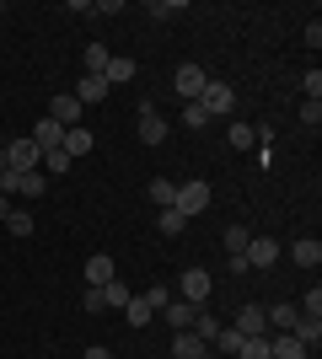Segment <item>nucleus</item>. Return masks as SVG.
Wrapping results in <instances>:
<instances>
[{"instance_id":"33","label":"nucleus","mask_w":322,"mask_h":359,"mask_svg":"<svg viewBox=\"0 0 322 359\" xmlns=\"http://www.w3.org/2000/svg\"><path fill=\"white\" fill-rule=\"evenodd\" d=\"M236 359H269V338H247V344L236 348Z\"/></svg>"},{"instance_id":"17","label":"nucleus","mask_w":322,"mask_h":359,"mask_svg":"<svg viewBox=\"0 0 322 359\" xmlns=\"http://www.w3.org/2000/svg\"><path fill=\"white\" fill-rule=\"evenodd\" d=\"M290 257L301 263V269H317V263H322V241H317V236H301V241L290 247Z\"/></svg>"},{"instance_id":"20","label":"nucleus","mask_w":322,"mask_h":359,"mask_svg":"<svg viewBox=\"0 0 322 359\" xmlns=\"http://www.w3.org/2000/svg\"><path fill=\"white\" fill-rule=\"evenodd\" d=\"M295 338H301V344H307V348H317L322 344V316H295Z\"/></svg>"},{"instance_id":"19","label":"nucleus","mask_w":322,"mask_h":359,"mask_svg":"<svg viewBox=\"0 0 322 359\" xmlns=\"http://www.w3.org/2000/svg\"><path fill=\"white\" fill-rule=\"evenodd\" d=\"M145 194H151L156 210H172V198H177V182H172V177H151V188H145Z\"/></svg>"},{"instance_id":"23","label":"nucleus","mask_w":322,"mask_h":359,"mask_svg":"<svg viewBox=\"0 0 322 359\" xmlns=\"http://www.w3.org/2000/svg\"><path fill=\"white\" fill-rule=\"evenodd\" d=\"M123 322H129V327H145V322H156V311H151L140 295H129V306H123Z\"/></svg>"},{"instance_id":"8","label":"nucleus","mask_w":322,"mask_h":359,"mask_svg":"<svg viewBox=\"0 0 322 359\" xmlns=\"http://www.w3.org/2000/svg\"><path fill=\"white\" fill-rule=\"evenodd\" d=\"M210 290H215V279L204 269H188L183 273V295L177 300H188V306H204V300H210Z\"/></svg>"},{"instance_id":"35","label":"nucleus","mask_w":322,"mask_h":359,"mask_svg":"<svg viewBox=\"0 0 322 359\" xmlns=\"http://www.w3.org/2000/svg\"><path fill=\"white\" fill-rule=\"evenodd\" d=\"M295 311H301V316H322V290L311 285V290H307V300H301V306H295Z\"/></svg>"},{"instance_id":"32","label":"nucleus","mask_w":322,"mask_h":359,"mask_svg":"<svg viewBox=\"0 0 322 359\" xmlns=\"http://www.w3.org/2000/svg\"><path fill=\"white\" fill-rule=\"evenodd\" d=\"M204 123H210V113L199 102H183V129H204Z\"/></svg>"},{"instance_id":"1","label":"nucleus","mask_w":322,"mask_h":359,"mask_svg":"<svg viewBox=\"0 0 322 359\" xmlns=\"http://www.w3.org/2000/svg\"><path fill=\"white\" fill-rule=\"evenodd\" d=\"M172 210L183 215V220L204 215V210H210V182H183V188H177V198H172Z\"/></svg>"},{"instance_id":"22","label":"nucleus","mask_w":322,"mask_h":359,"mask_svg":"<svg viewBox=\"0 0 322 359\" xmlns=\"http://www.w3.org/2000/svg\"><path fill=\"white\" fill-rule=\"evenodd\" d=\"M102 81H107V86H123V81H135V60H119V54H113V60H107V70H102Z\"/></svg>"},{"instance_id":"16","label":"nucleus","mask_w":322,"mask_h":359,"mask_svg":"<svg viewBox=\"0 0 322 359\" xmlns=\"http://www.w3.org/2000/svg\"><path fill=\"white\" fill-rule=\"evenodd\" d=\"M65 156L76 161V156H86V150H97V140H92V129H65Z\"/></svg>"},{"instance_id":"29","label":"nucleus","mask_w":322,"mask_h":359,"mask_svg":"<svg viewBox=\"0 0 322 359\" xmlns=\"http://www.w3.org/2000/svg\"><path fill=\"white\" fill-rule=\"evenodd\" d=\"M242 344H247V338H242L236 327H220V332H215V348H220V354H236Z\"/></svg>"},{"instance_id":"26","label":"nucleus","mask_w":322,"mask_h":359,"mask_svg":"<svg viewBox=\"0 0 322 359\" xmlns=\"http://www.w3.org/2000/svg\"><path fill=\"white\" fill-rule=\"evenodd\" d=\"M6 231H11V236H32V231H38V220H32L27 210H11V215H6Z\"/></svg>"},{"instance_id":"11","label":"nucleus","mask_w":322,"mask_h":359,"mask_svg":"<svg viewBox=\"0 0 322 359\" xmlns=\"http://www.w3.org/2000/svg\"><path fill=\"white\" fill-rule=\"evenodd\" d=\"M204 354H210V344H204L194 327H188V332H172V359H204Z\"/></svg>"},{"instance_id":"36","label":"nucleus","mask_w":322,"mask_h":359,"mask_svg":"<svg viewBox=\"0 0 322 359\" xmlns=\"http://www.w3.org/2000/svg\"><path fill=\"white\" fill-rule=\"evenodd\" d=\"M177 11H183V0H156V6H151V16H156V22H172Z\"/></svg>"},{"instance_id":"21","label":"nucleus","mask_w":322,"mask_h":359,"mask_svg":"<svg viewBox=\"0 0 322 359\" xmlns=\"http://www.w3.org/2000/svg\"><path fill=\"white\" fill-rule=\"evenodd\" d=\"M123 306H129V285H123V279H107L102 285V311H123Z\"/></svg>"},{"instance_id":"4","label":"nucleus","mask_w":322,"mask_h":359,"mask_svg":"<svg viewBox=\"0 0 322 359\" xmlns=\"http://www.w3.org/2000/svg\"><path fill=\"white\" fill-rule=\"evenodd\" d=\"M199 311H204V306H188V300H177V295H172V300H167V306H161V311H156V316H161V322H167L172 332H188V327H194V316H199Z\"/></svg>"},{"instance_id":"34","label":"nucleus","mask_w":322,"mask_h":359,"mask_svg":"<svg viewBox=\"0 0 322 359\" xmlns=\"http://www.w3.org/2000/svg\"><path fill=\"white\" fill-rule=\"evenodd\" d=\"M140 300H145L151 311H161V306H167V300H172V290H167V285H151V290H145V295H140Z\"/></svg>"},{"instance_id":"9","label":"nucleus","mask_w":322,"mask_h":359,"mask_svg":"<svg viewBox=\"0 0 322 359\" xmlns=\"http://www.w3.org/2000/svg\"><path fill=\"white\" fill-rule=\"evenodd\" d=\"M231 327L242 332V338H269V316H263V306H242Z\"/></svg>"},{"instance_id":"6","label":"nucleus","mask_w":322,"mask_h":359,"mask_svg":"<svg viewBox=\"0 0 322 359\" xmlns=\"http://www.w3.org/2000/svg\"><path fill=\"white\" fill-rule=\"evenodd\" d=\"M242 257H247V269H274V263H279V241L274 236H253Z\"/></svg>"},{"instance_id":"41","label":"nucleus","mask_w":322,"mask_h":359,"mask_svg":"<svg viewBox=\"0 0 322 359\" xmlns=\"http://www.w3.org/2000/svg\"><path fill=\"white\" fill-rule=\"evenodd\" d=\"M6 215H11V194H0V220H6Z\"/></svg>"},{"instance_id":"18","label":"nucleus","mask_w":322,"mask_h":359,"mask_svg":"<svg viewBox=\"0 0 322 359\" xmlns=\"http://www.w3.org/2000/svg\"><path fill=\"white\" fill-rule=\"evenodd\" d=\"M263 316H269V327L290 332V327H295V316H301V311H295L290 300H279V306H263Z\"/></svg>"},{"instance_id":"39","label":"nucleus","mask_w":322,"mask_h":359,"mask_svg":"<svg viewBox=\"0 0 322 359\" xmlns=\"http://www.w3.org/2000/svg\"><path fill=\"white\" fill-rule=\"evenodd\" d=\"M307 97H311V102L322 97V70H307Z\"/></svg>"},{"instance_id":"28","label":"nucleus","mask_w":322,"mask_h":359,"mask_svg":"<svg viewBox=\"0 0 322 359\" xmlns=\"http://www.w3.org/2000/svg\"><path fill=\"white\" fill-rule=\"evenodd\" d=\"M81 60H86V75H102V70H107V60H113V54H107L102 43H92V48H86V54H81Z\"/></svg>"},{"instance_id":"3","label":"nucleus","mask_w":322,"mask_h":359,"mask_svg":"<svg viewBox=\"0 0 322 359\" xmlns=\"http://www.w3.org/2000/svg\"><path fill=\"white\" fill-rule=\"evenodd\" d=\"M6 166H11V172H38V166H43V150L32 145V140H11V145H6Z\"/></svg>"},{"instance_id":"31","label":"nucleus","mask_w":322,"mask_h":359,"mask_svg":"<svg viewBox=\"0 0 322 359\" xmlns=\"http://www.w3.org/2000/svg\"><path fill=\"white\" fill-rule=\"evenodd\" d=\"M156 225H161V236H177V231H183V215H177V210H161V215H156Z\"/></svg>"},{"instance_id":"15","label":"nucleus","mask_w":322,"mask_h":359,"mask_svg":"<svg viewBox=\"0 0 322 359\" xmlns=\"http://www.w3.org/2000/svg\"><path fill=\"white\" fill-rule=\"evenodd\" d=\"M311 348L301 344V338H295V332H279L274 344H269V359H307Z\"/></svg>"},{"instance_id":"30","label":"nucleus","mask_w":322,"mask_h":359,"mask_svg":"<svg viewBox=\"0 0 322 359\" xmlns=\"http://www.w3.org/2000/svg\"><path fill=\"white\" fill-rule=\"evenodd\" d=\"M194 332H199L204 344H215V332H220V316H210V311H199V316H194Z\"/></svg>"},{"instance_id":"25","label":"nucleus","mask_w":322,"mask_h":359,"mask_svg":"<svg viewBox=\"0 0 322 359\" xmlns=\"http://www.w3.org/2000/svg\"><path fill=\"white\" fill-rule=\"evenodd\" d=\"M247 241H253V231H247V225H226V252H231V257H242Z\"/></svg>"},{"instance_id":"7","label":"nucleus","mask_w":322,"mask_h":359,"mask_svg":"<svg viewBox=\"0 0 322 359\" xmlns=\"http://www.w3.org/2000/svg\"><path fill=\"white\" fill-rule=\"evenodd\" d=\"M161 140H167V118L151 102H140V145H161Z\"/></svg>"},{"instance_id":"40","label":"nucleus","mask_w":322,"mask_h":359,"mask_svg":"<svg viewBox=\"0 0 322 359\" xmlns=\"http://www.w3.org/2000/svg\"><path fill=\"white\" fill-rule=\"evenodd\" d=\"M86 359H113V354H107L102 344H92V348H86Z\"/></svg>"},{"instance_id":"42","label":"nucleus","mask_w":322,"mask_h":359,"mask_svg":"<svg viewBox=\"0 0 322 359\" xmlns=\"http://www.w3.org/2000/svg\"><path fill=\"white\" fill-rule=\"evenodd\" d=\"M0 177H6V145H0Z\"/></svg>"},{"instance_id":"24","label":"nucleus","mask_w":322,"mask_h":359,"mask_svg":"<svg viewBox=\"0 0 322 359\" xmlns=\"http://www.w3.org/2000/svg\"><path fill=\"white\" fill-rule=\"evenodd\" d=\"M70 166H76V161H70L65 150H48V156H43V166H38V172H43V177L54 182V177H60V172H70Z\"/></svg>"},{"instance_id":"13","label":"nucleus","mask_w":322,"mask_h":359,"mask_svg":"<svg viewBox=\"0 0 322 359\" xmlns=\"http://www.w3.org/2000/svg\"><path fill=\"white\" fill-rule=\"evenodd\" d=\"M81 113H86V107H81L76 97H54V107H48V118L60 123V129H81Z\"/></svg>"},{"instance_id":"37","label":"nucleus","mask_w":322,"mask_h":359,"mask_svg":"<svg viewBox=\"0 0 322 359\" xmlns=\"http://www.w3.org/2000/svg\"><path fill=\"white\" fill-rule=\"evenodd\" d=\"M301 123L317 129V123H322V102H311V97H307V102H301Z\"/></svg>"},{"instance_id":"2","label":"nucleus","mask_w":322,"mask_h":359,"mask_svg":"<svg viewBox=\"0 0 322 359\" xmlns=\"http://www.w3.org/2000/svg\"><path fill=\"white\" fill-rule=\"evenodd\" d=\"M199 107L210 113V118H226L231 107H236V91H231L226 81H210V86L199 91Z\"/></svg>"},{"instance_id":"12","label":"nucleus","mask_w":322,"mask_h":359,"mask_svg":"<svg viewBox=\"0 0 322 359\" xmlns=\"http://www.w3.org/2000/svg\"><path fill=\"white\" fill-rule=\"evenodd\" d=\"M107 279H119L113 257H107V252H92V257H86V290H102Z\"/></svg>"},{"instance_id":"27","label":"nucleus","mask_w":322,"mask_h":359,"mask_svg":"<svg viewBox=\"0 0 322 359\" xmlns=\"http://www.w3.org/2000/svg\"><path fill=\"white\" fill-rule=\"evenodd\" d=\"M226 145H231V150H247V145H258V140H253V123H231V129H226Z\"/></svg>"},{"instance_id":"5","label":"nucleus","mask_w":322,"mask_h":359,"mask_svg":"<svg viewBox=\"0 0 322 359\" xmlns=\"http://www.w3.org/2000/svg\"><path fill=\"white\" fill-rule=\"evenodd\" d=\"M172 86H177V97H183V102H199V91L210 86V75H204L199 65H183V70L172 75Z\"/></svg>"},{"instance_id":"38","label":"nucleus","mask_w":322,"mask_h":359,"mask_svg":"<svg viewBox=\"0 0 322 359\" xmlns=\"http://www.w3.org/2000/svg\"><path fill=\"white\" fill-rule=\"evenodd\" d=\"M81 311H92V316L102 311V290H86V295H81Z\"/></svg>"},{"instance_id":"10","label":"nucleus","mask_w":322,"mask_h":359,"mask_svg":"<svg viewBox=\"0 0 322 359\" xmlns=\"http://www.w3.org/2000/svg\"><path fill=\"white\" fill-rule=\"evenodd\" d=\"M107 91H113V86H107L102 75H81V81H76V91H70V97H76L81 107H97V102H102V97H107Z\"/></svg>"},{"instance_id":"14","label":"nucleus","mask_w":322,"mask_h":359,"mask_svg":"<svg viewBox=\"0 0 322 359\" xmlns=\"http://www.w3.org/2000/svg\"><path fill=\"white\" fill-rule=\"evenodd\" d=\"M27 140L48 156V150H60V145H65V129H60L54 118H43V123H32V135H27Z\"/></svg>"}]
</instances>
